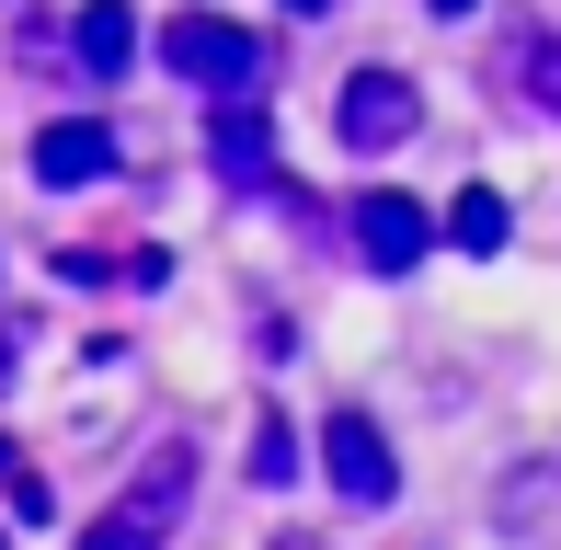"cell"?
Wrapping results in <instances>:
<instances>
[{
    "mask_svg": "<svg viewBox=\"0 0 561 550\" xmlns=\"http://www.w3.org/2000/svg\"><path fill=\"white\" fill-rule=\"evenodd\" d=\"M252 482H298V436H287V413H264V424H252Z\"/></svg>",
    "mask_w": 561,
    "mask_h": 550,
    "instance_id": "8fae6325",
    "label": "cell"
},
{
    "mask_svg": "<svg viewBox=\"0 0 561 550\" xmlns=\"http://www.w3.org/2000/svg\"><path fill=\"white\" fill-rule=\"evenodd\" d=\"M447 241H458V253H493V241H504V195H458V207H447Z\"/></svg>",
    "mask_w": 561,
    "mask_h": 550,
    "instance_id": "30bf717a",
    "label": "cell"
},
{
    "mask_svg": "<svg viewBox=\"0 0 561 550\" xmlns=\"http://www.w3.org/2000/svg\"><path fill=\"white\" fill-rule=\"evenodd\" d=\"M321 470H333V493H344V505H390V493H401L390 436H378L367 413H333V424H321Z\"/></svg>",
    "mask_w": 561,
    "mask_h": 550,
    "instance_id": "277c9868",
    "label": "cell"
},
{
    "mask_svg": "<svg viewBox=\"0 0 561 550\" xmlns=\"http://www.w3.org/2000/svg\"><path fill=\"white\" fill-rule=\"evenodd\" d=\"M207 161H218L241 195H264V184H275V127H264V104H241V92H229V104L207 115Z\"/></svg>",
    "mask_w": 561,
    "mask_h": 550,
    "instance_id": "5b68a950",
    "label": "cell"
},
{
    "mask_svg": "<svg viewBox=\"0 0 561 550\" xmlns=\"http://www.w3.org/2000/svg\"><path fill=\"white\" fill-rule=\"evenodd\" d=\"M436 12H447V23H458V12H470V0H436Z\"/></svg>",
    "mask_w": 561,
    "mask_h": 550,
    "instance_id": "5bb4252c",
    "label": "cell"
},
{
    "mask_svg": "<svg viewBox=\"0 0 561 550\" xmlns=\"http://www.w3.org/2000/svg\"><path fill=\"white\" fill-rule=\"evenodd\" d=\"M287 12H333V0H287Z\"/></svg>",
    "mask_w": 561,
    "mask_h": 550,
    "instance_id": "4fadbf2b",
    "label": "cell"
},
{
    "mask_svg": "<svg viewBox=\"0 0 561 550\" xmlns=\"http://www.w3.org/2000/svg\"><path fill=\"white\" fill-rule=\"evenodd\" d=\"M161 69L195 81V92H241L252 69H264V35H241V23H218V12H172L161 23Z\"/></svg>",
    "mask_w": 561,
    "mask_h": 550,
    "instance_id": "7a4b0ae2",
    "label": "cell"
},
{
    "mask_svg": "<svg viewBox=\"0 0 561 550\" xmlns=\"http://www.w3.org/2000/svg\"><path fill=\"white\" fill-rule=\"evenodd\" d=\"M0 390H12V333H0Z\"/></svg>",
    "mask_w": 561,
    "mask_h": 550,
    "instance_id": "7c38bea8",
    "label": "cell"
},
{
    "mask_svg": "<svg viewBox=\"0 0 561 550\" xmlns=\"http://www.w3.org/2000/svg\"><path fill=\"white\" fill-rule=\"evenodd\" d=\"M184 493H195V447L172 436V447H149V470L115 493L104 516H92V539H81V550H161V539H172V516H184Z\"/></svg>",
    "mask_w": 561,
    "mask_h": 550,
    "instance_id": "6da1fadb",
    "label": "cell"
},
{
    "mask_svg": "<svg viewBox=\"0 0 561 550\" xmlns=\"http://www.w3.org/2000/svg\"><path fill=\"white\" fill-rule=\"evenodd\" d=\"M69 46H81V69H92V81H115V69L138 58V23H126V0H92V12H81V35H69Z\"/></svg>",
    "mask_w": 561,
    "mask_h": 550,
    "instance_id": "ba28073f",
    "label": "cell"
},
{
    "mask_svg": "<svg viewBox=\"0 0 561 550\" xmlns=\"http://www.w3.org/2000/svg\"><path fill=\"white\" fill-rule=\"evenodd\" d=\"M355 241H367V264H378V275H413V264H424V241H436V218H424L413 195H367V207H355Z\"/></svg>",
    "mask_w": 561,
    "mask_h": 550,
    "instance_id": "8992f818",
    "label": "cell"
},
{
    "mask_svg": "<svg viewBox=\"0 0 561 550\" xmlns=\"http://www.w3.org/2000/svg\"><path fill=\"white\" fill-rule=\"evenodd\" d=\"M333 127H344L355 161H378V149H401V138L424 127V104H413V81H401V69H355L344 104H333Z\"/></svg>",
    "mask_w": 561,
    "mask_h": 550,
    "instance_id": "3957f363",
    "label": "cell"
},
{
    "mask_svg": "<svg viewBox=\"0 0 561 550\" xmlns=\"http://www.w3.org/2000/svg\"><path fill=\"white\" fill-rule=\"evenodd\" d=\"M516 92L539 115H561V35H516Z\"/></svg>",
    "mask_w": 561,
    "mask_h": 550,
    "instance_id": "9c48e42d",
    "label": "cell"
},
{
    "mask_svg": "<svg viewBox=\"0 0 561 550\" xmlns=\"http://www.w3.org/2000/svg\"><path fill=\"white\" fill-rule=\"evenodd\" d=\"M115 172V138L92 127V115H58V127L35 138V184H58V195H81V184H104Z\"/></svg>",
    "mask_w": 561,
    "mask_h": 550,
    "instance_id": "52a82bcc",
    "label": "cell"
}]
</instances>
